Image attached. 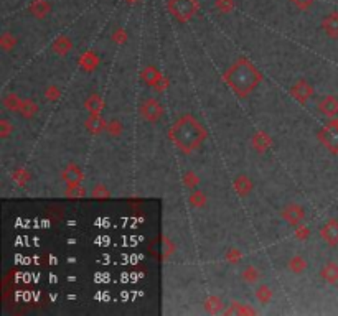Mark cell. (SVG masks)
Segmentation results:
<instances>
[{"mask_svg":"<svg viewBox=\"0 0 338 316\" xmlns=\"http://www.w3.org/2000/svg\"><path fill=\"white\" fill-rule=\"evenodd\" d=\"M170 7H173V12L177 13L178 18L185 20V18H190L195 13L196 2L195 0H173Z\"/></svg>","mask_w":338,"mask_h":316,"instance_id":"6da1fadb","label":"cell"},{"mask_svg":"<svg viewBox=\"0 0 338 316\" xmlns=\"http://www.w3.org/2000/svg\"><path fill=\"white\" fill-rule=\"evenodd\" d=\"M323 27H325V32L330 36L338 38V13H330L325 21H323Z\"/></svg>","mask_w":338,"mask_h":316,"instance_id":"7a4b0ae2","label":"cell"},{"mask_svg":"<svg viewBox=\"0 0 338 316\" xmlns=\"http://www.w3.org/2000/svg\"><path fill=\"white\" fill-rule=\"evenodd\" d=\"M327 240L332 242V244H336L338 242V223H330L327 224Z\"/></svg>","mask_w":338,"mask_h":316,"instance_id":"3957f363","label":"cell"},{"mask_svg":"<svg viewBox=\"0 0 338 316\" xmlns=\"http://www.w3.org/2000/svg\"><path fill=\"white\" fill-rule=\"evenodd\" d=\"M327 280L330 282L338 280V265H335V263H330L327 267Z\"/></svg>","mask_w":338,"mask_h":316,"instance_id":"277c9868","label":"cell"},{"mask_svg":"<svg viewBox=\"0 0 338 316\" xmlns=\"http://www.w3.org/2000/svg\"><path fill=\"white\" fill-rule=\"evenodd\" d=\"M299 7H307V5H310L312 4V0H294Z\"/></svg>","mask_w":338,"mask_h":316,"instance_id":"5b68a950","label":"cell"}]
</instances>
